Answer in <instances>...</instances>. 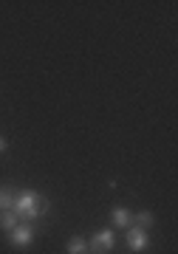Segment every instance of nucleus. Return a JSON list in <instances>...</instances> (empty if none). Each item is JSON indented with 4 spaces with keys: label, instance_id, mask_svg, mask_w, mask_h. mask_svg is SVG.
<instances>
[{
    "label": "nucleus",
    "instance_id": "obj_1",
    "mask_svg": "<svg viewBox=\"0 0 178 254\" xmlns=\"http://www.w3.org/2000/svg\"><path fill=\"white\" fill-rule=\"evenodd\" d=\"M48 198H45L43 192H37V190H23L14 195V203H11V212L17 215L20 220H37V218H43L45 212H48Z\"/></svg>",
    "mask_w": 178,
    "mask_h": 254
},
{
    "label": "nucleus",
    "instance_id": "obj_2",
    "mask_svg": "<svg viewBox=\"0 0 178 254\" xmlns=\"http://www.w3.org/2000/svg\"><path fill=\"white\" fill-rule=\"evenodd\" d=\"M113 246H116L113 229H99V232H93V237L88 240L90 254H107V252H113Z\"/></svg>",
    "mask_w": 178,
    "mask_h": 254
},
{
    "label": "nucleus",
    "instance_id": "obj_3",
    "mask_svg": "<svg viewBox=\"0 0 178 254\" xmlns=\"http://www.w3.org/2000/svg\"><path fill=\"white\" fill-rule=\"evenodd\" d=\"M125 240H127V249L130 252H136V254H142L147 246H150V235H147V229H142V226H130L127 229V235H125Z\"/></svg>",
    "mask_w": 178,
    "mask_h": 254
},
{
    "label": "nucleus",
    "instance_id": "obj_4",
    "mask_svg": "<svg viewBox=\"0 0 178 254\" xmlns=\"http://www.w3.org/2000/svg\"><path fill=\"white\" fill-rule=\"evenodd\" d=\"M31 240H34V229L28 226V223H17L9 232V243L14 249H26V246H31Z\"/></svg>",
    "mask_w": 178,
    "mask_h": 254
},
{
    "label": "nucleus",
    "instance_id": "obj_5",
    "mask_svg": "<svg viewBox=\"0 0 178 254\" xmlns=\"http://www.w3.org/2000/svg\"><path fill=\"white\" fill-rule=\"evenodd\" d=\"M110 220H113L116 229H130L133 226V212L125 206H116L113 212H110Z\"/></svg>",
    "mask_w": 178,
    "mask_h": 254
},
{
    "label": "nucleus",
    "instance_id": "obj_6",
    "mask_svg": "<svg viewBox=\"0 0 178 254\" xmlns=\"http://www.w3.org/2000/svg\"><path fill=\"white\" fill-rule=\"evenodd\" d=\"M133 223L142 229H150L153 223H156V215H153L150 209H139V215H133Z\"/></svg>",
    "mask_w": 178,
    "mask_h": 254
},
{
    "label": "nucleus",
    "instance_id": "obj_7",
    "mask_svg": "<svg viewBox=\"0 0 178 254\" xmlns=\"http://www.w3.org/2000/svg\"><path fill=\"white\" fill-rule=\"evenodd\" d=\"M65 252L68 254H85L88 252V240H85V237H71V240L65 243Z\"/></svg>",
    "mask_w": 178,
    "mask_h": 254
},
{
    "label": "nucleus",
    "instance_id": "obj_8",
    "mask_svg": "<svg viewBox=\"0 0 178 254\" xmlns=\"http://www.w3.org/2000/svg\"><path fill=\"white\" fill-rule=\"evenodd\" d=\"M17 223H20V218L14 215V212H11V209L0 212V229H3V232H11V229L17 226Z\"/></svg>",
    "mask_w": 178,
    "mask_h": 254
},
{
    "label": "nucleus",
    "instance_id": "obj_9",
    "mask_svg": "<svg viewBox=\"0 0 178 254\" xmlns=\"http://www.w3.org/2000/svg\"><path fill=\"white\" fill-rule=\"evenodd\" d=\"M11 203H14V192H11L9 187H3V184H0V212L11 209Z\"/></svg>",
    "mask_w": 178,
    "mask_h": 254
},
{
    "label": "nucleus",
    "instance_id": "obj_10",
    "mask_svg": "<svg viewBox=\"0 0 178 254\" xmlns=\"http://www.w3.org/2000/svg\"><path fill=\"white\" fill-rule=\"evenodd\" d=\"M6 150H9V141H6V138L0 136V153H6Z\"/></svg>",
    "mask_w": 178,
    "mask_h": 254
},
{
    "label": "nucleus",
    "instance_id": "obj_11",
    "mask_svg": "<svg viewBox=\"0 0 178 254\" xmlns=\"http://www.w3.org/2000/svg\"><path fill=\"white\" fill-rule=\"evenodd\" d=\"M85 254H90V252H85Z\"/></svg>",
    "mask_w": 178,
    "mask_h": 254
}]
</instances>
